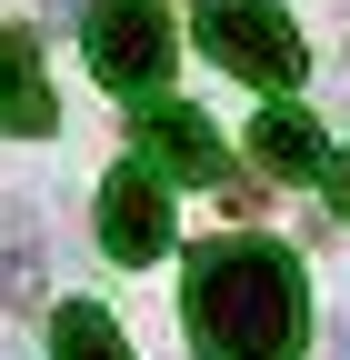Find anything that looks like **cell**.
I'll use <instances>...</instances> for the list:
<instances>
[{"instance_id": "6da1fadb", "label": "cell", "mask_w": 350, "mask_h": 360, "mask_svg": "<svg viewBox=\"0 0 350 360\" xmlns=\"http://www.w3.org/2000/svg\"><path fill=\"white\" fill-rule=\"evenodd\" d=\"M181 321H190L200 360H300V340H311L300 260L280 240H210V250H190Z\"/></svg>"}, {"instance_id": "7a4b0ae2", "label": "cell", "mask_w": 350, "mask_h": 360, "mask_svg": "<svg viewBox=\"0 0 350 360\" xmlns=\"http://www.w3.org/2000/svg\"><path fill=\"white\" fill-rule=\"evenodd\" d=\"M190 20H200V51L231 80H250V90H290L300 80V30H290L280 0H200Z\"/></svg>"}, {"instance_id": "3957f363", "label": "cell", "mask_w": 350, "mask_h": 360, "mask_svg": "<svg viewBox=\"0 0 350 360\" xmlns=\"http://www.w3.org/2000/svg\"><path fill=\"white\" fill-rule=\"evenodd\" d=\"M80 30H91V70L110 90L141 101V90L170 80V51H181V40H170V11H160V0H91Z\"/></svg>"}, {"instance_id": "277c9868", "label": "cell", "mask_w": 350, "mask_h": 360, "mask_svg": "<svg viewBox=\"0 0 350 360\" xmlns=\"http://www.w3.org/2000/svg\"><path fill=\"white\" fill-rule=\"evenodd\" d=\"M101 250L110 260H160L170 250V191L150 160H120L101 180Z\"/></svg>"}, {"instance_id": "5b68a950", "label": "cell", "mask_w": 350, "mask_h": 360, "mask_svg": "<svg viewBox=\"0 0 350 360\" xmlns=\"http://www.w3.org/2000/svg\"><path fill=\"white\" fill-rule=\"evenodd\" d=\"M141 150H150L170 180H200V191H221V200H240V191H250V180L231 170V150H221V130H210L190 101H160V110L141 120Z\"/></svg>"}, {"instance_id": "8992f818", "label": "cell", "mask_w": 350, "mask_h": 360, "mask_svg": "<svg viewBox=\"0 0 350 360\" xmlns=\"http://www.w3.org/2000/svg\"><path fill=\"white\" fill-rule=\"evenodd\" d=\"M0 130H20V141L60 130V101H51V80H40V40L30 30H0Z\"/></svg>"}, {"instance_id": "52a82bcc", "label": "cell", "mask_w": 350, "mask_h": 360, "mask_svg": "<svg viewBox=\"0 0 350 360\" xmlns=\"http://www.w3.org/2000/svg\"><path fill=\"white\" fill-rule=\"evenodd\" d=\"M250 150H260V170H280V180H330V141H320L311 110H260L250 120Z\"/></svg>"}, {"instance_id": "ba28073f", "label": "cell", "mask_w": 350, "mask_h": 360, "mask_svg": "<svg viewBox=\"0 0 350 360\" xmlns=\"http://www.w3.org/2000/svg\"><path fill=\"white\" fill-rule=\"evenodd\" d=\"M40 210L30 200H0V310H40Z\"/></svg>"}, {"instance_id": "9c48e42d", "label": "cell", "mask_w": 350, "mask_h": 360, "mask_svg": "<svg viewBox=\"0 0 350 360\" xmlns=\"http://www.w3.org/2000/svg\"><path fill=\"white\" fill-rule=\"evenodd\" d=\"M51 360H130V340H120V321H110V310L60 300V321H51Z\"/></svg>"}, {"instance_id": "30bf717a", "label": "cell", "mask_w": 350, "mask_h": 360, "mask_svg": "<svg viewBox=\"0 0 350 360\" xmlns=\"http://www.w3.org/2000/svg\"><path fill=\"white\" fill-rule=\"evenodd\" d=\"M320 191H330V210H340V220H350V150H340V160H330V180H320Z\"/></svg>"}]
</instances>
